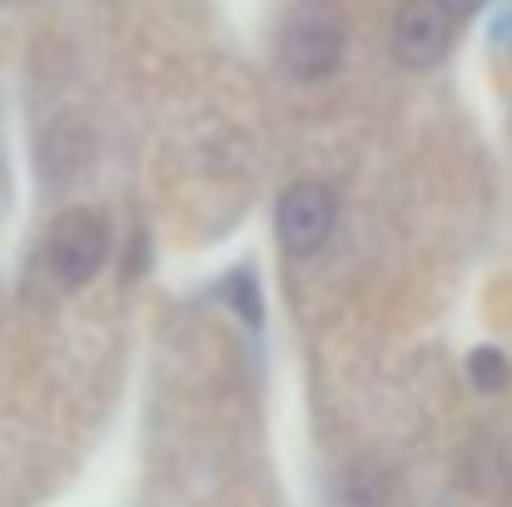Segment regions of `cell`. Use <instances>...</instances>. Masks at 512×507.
Wrapping results in <instances>:
<instances>
[{
  "mask_svg": "<svg viewBox=\"0 0 512 507\" xmlns=\"http://www.w3.org/2000/svg\"><path fill=\"white\" fill-rule=\"evenodd\" d=\"M279 55L289 65L294 80H324L339 70L343 55V20L334 5L324 0H304L289 10L284 35H279Z\"/></svg>",
  "mask_w": 512,
  "mask_h": 507,
  "instance_id": "1",
  "label": "cell"
},
{
  "mask_svg": "<svg viewBox=\"0 0 512 507\" xmlns=\"http://www.w3.org/2000/svg\"><path fill=\"white\" fill-rule=\"evenodd\" d=\"M334 219H339V204H334V189L319 184V179H299L284 189L279 209H274V229H279V244L289 254H314L329 244L334 234Z\"/></svg>",
  "mask_w": 512,
  "mask_h": 507,
  "instance_id": "2",
  "label": "cell"
},
{
  "mask_svg": "<svg viewBox=\"0 0 512 507\" xmlns=\"http://www.w3.org/2000/svg\"><path fill=\"white\" fill-rule=\"evenodd\" d=\"M105 249H110V229L95 209H65L50 224V274L65 289L85 284L105 264Z\"/></svg>",
  "mask_w": 512,
  "mask_h": 507,
  "instance_id": "3",
  "label": "cell"
},
{
  "mask_svg": "<svg viewBox=\"0 0 512 507\" xmlns=\"http://www.w3.org/2000/svg\"><path fill=\"white\" fill-rule=\"evenodd\" d=\"M453 15L438 0H408L393 20V55L408 70H428L453 50Z\"/></svg>",
  "mask_w": 512,
  "mask_h": 507,
  "instance_id": "4",
  "label": "cell"
},
{
  "mask_svg": "<svg viewBox=\"0 0 512 507\" xmlns=\"http://www.w3.org/2000/svg\"><path fill=\"white\" fill-rule=\"evenodd\" d=\"M468 383L478 393H503L508 388V358H503V348H473L468 353Z\"/></svg>",
  "mask_w": 512,
  "mask_h": 507,
  "instance_id": "5",
  "label": "cell"
},
{
  "mask_svg": "<svg viewBox=\"0 0 512 507\" xmlns=\"http://www.w3.org/2000/svg\"><path fill=\"white\" fill-rule=\"evenodd\" d=\"M438 5H443L453 20H468L473 10H483V0H438Z\"/></svg>",
  "mask_w": 512,
  "mask_h": 507,
  "instance_id": "6",
  "label": "cell"
}]
</instances>
